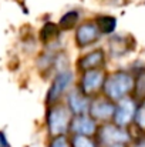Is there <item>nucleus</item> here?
<instances>
[{
	"label": "nucleus",
	"mask_w": 145,
	"mask_h": 147,
	"mask_svg": "<svg viewBox=\"0 0 145 147\" xmlns=\"http://www.w3.org/2000/svg\"><path fill=\"white\" fill-rule=\"evenodd\" d=\"M73 147H96V144L93 140H90L86 136H76L73 142Z\"/></svg>",
	"instance_id": "obj_15"
},
{
	"label": "nucleus",
	"mask_w": 145,
	"mask_h": 147,
	"mask_svg": "<svg viewBox=\"0 0 145 147\" xmlns=\"http://www.w3.org/2000/svg\"><path fill=\"white\" fill-rule=\"evenodd\" d=\"M135 114V104L131 98H124L114 111V119L118 126H127Z\"/></svg>",
	"instance_id": "obj_5"
},
{
	"label": "nucleus",
	"mask_w": 145,
	"mask_h": 147,
	"mask_svg": "<svg viewBox=\"0 0 145 147\" xmlns=\"http://www.w3.org/2000/svg\"><path fill=\"white\" fill-rule=\"evenodd\" d=\"M134 87V79L124 71L114 73L105 82V93L112 100H121Z\"/></svg>",
	"instance_id": "obj_1"
},
{
	"label": "nucleus",
	"mask_w": 145,
	"mask_h": 147,
	"mask_svg": "<svg viewBox=\"0 0 145 147\" xmlns=\"http://www.w3.org/2000/svg\"><path fill=\"white\" fill-rule=\"evenodd\" d=\"M78 19H80L78 11H67V13L60 19L58 26H60L61 29H73V27L77 24Z\"/></svg>",
	"instance_id": "obj_13"
},
{
	"label": "nucleus",
	"mask_w": 145,
	"mask_h": 147,
	"mask_svg": "<svg viewBox=\"0 0 145 147\" xmlns=\"http://www.w3.org/2000/svg\"><path fill=\"white\" fill-rule=\"evenodd\" d=\"M102 60H104V53H102V50H94V51H91L90 54L84 56V57L80 60L78 67H80L81 70L88 71V70H93L97 66H100V64L102 63Z\"/></svg>",
	"instance_id": "obj_11"
},
{
	"label": "nucleus",
	"mask_w": 145,
	"mask_h": 147,
	"mask_svg": "<svg viewBox=\"0 0 145 147\" xmlns=\"http://www.w3.org/2000/svg\"><path fill=\"white\" fill-rule=\"evenodd\" d=\"M114 111H115L114 104L107 101V100H97L90 106L91 116L96 119H101V120H107V119L112 117Z\"/></svg>",
	"instance_id": "obj_10"
},
{
	"label": "nucleus",
	"mask_w": 145,
	"mask_h": 147,
	"mask_svg": "<svg viewBox=\"0 0 145 147\" xmlns=\"http://www.w3.org/2000/svg\"><path fill=\"white\" fill-rule=\"evenodd\" d=\"M48 129L50 133L54 136L63 134L68 129V121H70V113L67 111L65 107L57 106L50 110L48 113Z\"/></svg>",
	"instance_id": "obj_3"
},
{
	"label": "nucleus",
	"mask_w": 145,
	"mask_h": 147,
	"mask_svg": "<svg viewBox=\"0 0 145 147\" xmlns=\"http://www.w3.org/2000/svg\"><path fill=\"white\" fill-rule=\"evenodd\" d=\"M58 34V26L54 23H46L40 32V39L43 42H48Z\"/></svg>",
	"instance_id": "obj_14"
},
{
	"label": "nucleus",
	"mask_w": 145,
	"mask_h": 147,
	"mask_svg": "<svg viewBox=\"0 0 145 147\" xmlns=\"http://www.w3.org/2000/svg\"><path fill=\"white\" fill-rule=\"evenodd\" d=\"M130 142V134L115 126H104L100 130L101 147H125Z\"/></svg>",
	"instance_id": "obj_2"
},
{
	"label": "nucleus",
	"mask_w": 145,
	"mask_h": 147,
	"mask_svg": "<svg viewBox=\"0 0 145 147\" xmlns=\"http://www.w3.org/2000/svg\"><path fill=\"white\" fill-rule=\"evenodd\" d=\"M135 120H137V124H138L141 129L145 130V101L141 104V107L137 110V113H135Z\"/></svg>",
	"instance_id": "obj_16"
},
{
	"label": "nucleus",
	"mask_w": 145,
	"mask_h": 147,
	"mask_svg": "<svg viewBox=\"0 0 145 147\" xmlns=\"http://www.w3.org/2000/svg\"><path fill=\"white\" fill-rule=\"evenodd\" d=\"M0 147H9L7 140H6V137H4V134H3V133H0Z\"/></svg>",
	"instance_id": "obj_19"
},
{
	"label": "nucleus",
	"mask_w": 145,
	"mask_h": 147,
	"mask_svg": "<svg viewBox=\"0 0 145 147\" xmlns=\"http://www.w3.org/2000/svg\"><path fill=\"white\" fill-rule=\"evenodd\" d=\"M68 106L74 114H84L86 111L90 110V101L83 93L78 90H74L68 94Z\"/></svg>",
	"instance_id": "obj_9"
},
{
	"label": "nucleus",
	"mask_w": 145,
	"mask_h": 147,
	"mask_svg": "<svg viewBox=\"0 0 145 147\" xmlns=\"http://www.w3.org/2000/svg\"><path fill=\"white\" fill-rule=\"evenodd\" d=\"M134 147H145V140H142V142H140V143H137Z\"/></svg>",
	"instance_id": "obj_20"
},
{
	"label": "nucleus",
	"mask_w": 145,
	"mask_h": 147,
	"mask_svg": "<svg viewBox=\"0 0 145 147\" xmlns=\"http://www.w3.org/2000/svg\"><path fill=\"white\" fill-rule=\"evenodd\" d=\"M98 34H100V32L96 24L86 23L78 27V30L76 33V42L80 47H87L98 40Z\"/></svg>",
	"instance_id": "obj_6"
},
{
	"label": "nucleus",
	"mask_w": 145,
	"mask_h": 147,
	"mask_svg": "<svg viewBox=\"0 0 145 147\" xmlns=\"http://www.w3.org/2000/svg\"><path fill=\"white\" fill-rule=\"evenodd\" d=\"M137 93L138 96H145V73L140 76L138 83H137Z\"/></svg>",
	"instance_id": "obj_18"
},
{
	"label": "nucleus",
	"mask_w": 145,
	"mask_h": 147,
	"mask_svg": "<svg viewBox=\"0 0 145 147\" xmlns=\"http://www.w3.org/2000/svg\"><path fill=\"white\" fill-rule=\"evenodd\" d=\"M115 26H117V20L111 16H101L97 19V29L98 32L101 33H112L115 30Z\"/></svg>",
	"instance_id": "obj_12"
},
{
	"label": "nucleus",
	"mask_w": 145,
	"mask_h": 147,
	"mask_svg": "<svg viewBox=\"0 0 145 147\" xmlns=\"http://www.w3.org/2000/svg\"><path fill=\"white\" fill-rule=\"evenodd\" d=\"M71 82H73V74H71V71H68V70L60 71V73L55 76V79H54V82H53V84H51V87H50V90H48V96H47L48 103L55 101L57 98L64 93V90L71 84Z\"/></svg>",
	"instance_id": "obj_4"
},
{
	"label": "nucleus",
	"mask_w": 145,
	"mask_h": 147,
	"mask_svg": "<svg viewBox=\"0 0 145 147\" xmlns=\"http://www.w3.org/2000/svg\"><path fill=\"white\" fill-rule=\"evenodd\" d=\"M50 147H70V146H68V142H67L65 137L58 136V137H55L53 140V143L50 144Z\"/></svg>",
	"instance_id": "obj_17"
},
{
	"label": "nucleus",
	"mask_w": 145,
	"mask_h": 147,
	"mask_svg": "<svg viewBox=\"0 0 145 147\" xmlns=\"http://www.w3.org/2000/svg\"><path fill=\"white\" fill-rule=\"evenodd\" d=\"M102 82H104V76H102L101 71H98V70H88V71H86V74L83 77V83H81L83 93L84 94H90V93L97 92L101 87Z\"/></svg>",
	"instance_id": "obj_7"
},
{
	"label": "nucleus",
	"mask_w": 145,
	"mask_h": 147,
	"mask_svg": "<svg viewBox=\"0 0 145 147\" xmlns=\"http://www.w3.org/2000/svg\"><path fill=\"white\" fill-rule=\"evenodd\" d=\"M71 129L77 133V136H91L96 133V121L86 116H78L73 120Z\"/></svg>",
	"instance_id": "obj_8"
}]
</instances>
